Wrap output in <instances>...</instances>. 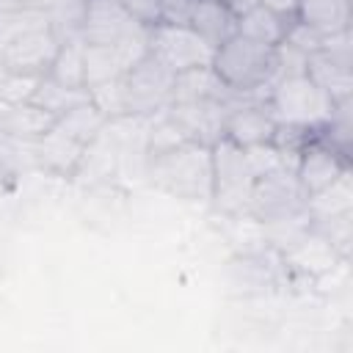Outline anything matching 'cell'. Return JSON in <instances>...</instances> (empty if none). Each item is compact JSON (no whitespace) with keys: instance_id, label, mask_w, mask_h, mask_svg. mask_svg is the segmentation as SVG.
<instances>
[{"instance_id":"1","label":"cell","mask_w":353,"mask_h":353,"mask_svg":"<svg viewBox=\"0 0 353 353\" xmlns=\"http://www.w3.org/2000/svg\"><path fill=\"white\" fill-rule=\"evenodd\" d=\"M146 176L157 190L179 199V201L210 204V199H212L210 143L185 141L174 149L146 157Z\"/></svg>"},{"instance_id":"2","label":"cell","mask_w":353,"mask_h":353,"mask_svg":"<svg viewBox=\"0 0 353 353\" xmlns=\"http://www.w3.org/2000/svg\"><path fill=\"white\" fill-rule=\"evenodd\" d=\"M210 66L234 94L265 99L276 80V50L234 33L212 50Z\"/></svg>"},{"instance_id":"3","label":"cell","mask_w":353,"mask_h":353,"mask_svg":"<svg viewBox=\"0 0 353 353\" xmlns=\"http://www.w3.org/2000/svg\"><path fill=\"white\" fill-rule=\"evenodd\" d=\"M210 154H212V199H210V204L226 218H248L254 174H251L245 149L221 135L210 143Z\"/></svg>"},{"instance_id":"4","label":"cell","mask_w":353,"mask_h":353,"mask_svg":"<svg viewBox=\"0 0 353 353\" xmlns=\"http://www.w3.org/2000/svg\"><path fill=\"white\" fill-rule=\"evenodd\" d=\"M265 105L279 124L323 127L336 102L309 74H290V77L273 80V85L268 88Z\"/></svg>"},{"instance_id":"5","label":"cell","mask_w":353,"mask_h":353,"mask_svg":"<svg viewBox=\"0 0 353 353\" xmlns=\"http://www.w3.org/2000/svg\"><path fill=\"white\" fill-rule=\"evenodd\" d=\"M119 80L124 97V119H149L171 102L174 72L157 63L149 52Z\"/></svg>"},{"instance_id":"6","label":"cell","mask_w":353,"mask_h":353,"mask_svg":"<svg viewBox=\"0 0 353 353\" xmlns=\"http://www.w3.org/2000/svg\"><path fill=\"white\" fill-rule=\"evenodd\" d=\"M146 52L174 74L212 63V47L190 25L160 22V25L149 28Z\"/></svg>"},{"instance_id":"7","label":"cell","mask_w":353,"mask_h":353,"mask_svg":"<svg viewBox=\"0 0 353 353\" xmlns=\"http://www.w3.org/2000/svg\"><path fill=\"white\" fill-rule=\"evenodd\" d=\"M306 210V193L290 168L270 171L265 176L254 179L251 201H248V218L256 223H270L295 212Z\"/></svg>"},{"instance_id":"8","label":"cell","mask_w":353,"mask_h":353,"mask_svg":"<svg viewBox=\"0 0 353 353\" xmlns=\"http://www.w3.org/2000/svg\"><path fill=\"white\" fill-rule=\"evenodd\" d=\"M146 36L113 41V44H85L83 47V72H85V88L119 80L124 72H130L143 55H146Z\"/></svg>"},{"instance_id":"9","label":"cell","mask_w":353,"mask_h":353,"mask_svg":"<svg viewBox=\"0 0 353 353\" xmlns=\"http://www.w3.org/2000/svg\"><path fill=\"white\" fill-rule=\"evenodd\" d=\"M58 44H61V33L52 25L28 30L0 47V69L25 72V74H47L58 52Z\"/></svg>"},{"instance_id":"10","label":"cell","mask_w":353,"mask_h":353,"mask_svg":"<svg viewBox=\"0 0 353 353\" xmlns=\"http://www.w3.org/2000/svg\"><path fill=\"white\" fill-rule=\"evenodd\" d=\"M77 33L85 44H113L143 36L149 33V28L138 25L119 0H85V11Z\"/></svg>"},{"instance_id":"11","label":"cell","mask_w":353,"mask_h":353,"mask_svg":"<svg viewBox=\"0 0 353 353\" xmlns=\"http://www.w3.org/2000/svg\"><path fill=\"white\" fill-rule=\"evenodd\" d=\"M25 149H28V160L39 171H44L50 176H58V179H72V176L80 174L88 146L74 141L72 135L61 132L58 127H52L39 141L25 143Z\"/></svg>"},{"instance_id":"12","label":"cell","mask_w":353,"mask_h":353,"mask_svg":"<svg viewBox=\"0 0 353 353\" xmlns=\"http://www.w3.org/2000/svg\"><path fill=\"white\" fill-rule=\"evenodd\" d=\"M276 119L268 110L265 99H243L237 102L226 119H223V138H229L232 143L248 149L256 143H270L273 132H276Z\"/></svg>"},{"instance_id":"13","label":"cell","mask_w":353,"mask_h":353,"mask_svg":"<svg viewBox=\"0 0 353 353\" xmlns=\"http://www.w3.org/2000/svg\"><path fill=\"white\" fill-rule=\"evenodd\" d=\"M347 168H353V160L345 157L342 152H336L334 146L323 143L320 135L317 141H312L301 157H298V165H295V176L303 188V193H317L323 190L325 185H331L336 176H342Z\"/></svg>"},{"instance_id":"14","label":"cell","mask_w":353,"mask_h":353,"mask_svg":"<svg viewBox=\"0 0 353 353\" xmlns=\"http://www.w3.org/2000/svg\"><path fill=\"white\" fill-rule=\"evenodd\" d=\"M281 256V265L290 268V270H298L309 279H320V276H328L336 265H342L345 259L328 245V240L323 234H317L314 229H309L292 248H287Z\"/></svg>"},{"instance_id":"15","label":"cell","mask_w":353,"mask_h":353,"mask_svg":"<svg viewBox=\"0 0 353 353\" xmlns=\"http://www.w3.org/2000/svg\"><path fill=\"white\" fill-rule=\"evenodd\" d=\"M204 99H218V102H237V99H251L240 97L232 88L223 85V80L212 72V66H196L188 72L174 74V88H171V102H204Z\"/></svg>"},{"instance_id":"16","label":"cell","mask_w":353,"mask_h":353,"mask_svg":"<svg viewBox=\"0 0 353 353\" xmlns=\"http://www.w3.org/2000/svg\"><path fill=\"white\" fill-rule=\"evenodd\" d=\"M58 116H52L50 110H44L36 102H19V105H0V132L30 143L39 141L41 135H47L55 127Z\"/></svg>"},{"instance_id":"17","label":"cell","mask_w":353,"mask_h":353,"mask_svg":"<svg viewBox=\"0 0 353 353\" xmlns=\"http://www.w3.org/2000/svg\"><path fill=\"white\" fill-rule=\"evenodd\" d=\"M188 25H190L212 50H215L218 44H223L229 36L237 33V17H234V11H232L226 3H221V0H196Z\"/></svg>"},{"instance_id":"18","label":"cell","mask_w":353,"mask_h":353,"mask_svg":"<svg viewBox=\"0 0 353 353\" xmlns=\"http://www.w3.org/2000/svg\"><path fill=\"white\" fill-rule=\"evenodd\" d=\"M292 17L303 25L320 30L323 36H331V33L350 28L353 0H298Z\"/></svg>"},{"instance_id":"19","label":"cell","mask_w":353,"mask_h":353,"mask_svg":"<svg viewBox=\"0 0 353 353\" xmlns=\"http://www.w3.org/2000/svg\"><path fill=\"white\" fill-rule=\"evenodd\" d=\"M306 74L334 99H350L353 97V63H342L325 52H314L306 61Z\"/></svg>"},{"instance_id":"20","label":"cell","mask_w":353,"mask_h":353,"mask_svg":"<svg viewBox=\"0 0 353 353\" xmlns=\"http://www.w3.org/2000/svg\"><path fill=\"white\" fill-rule=\"evenodd\" d=\"M306 212L312 221L353 212V168H347L342 176H336L323 190L309 193L306 196Z\"/></svg>"},{"instance_id":"21","label":"cell","mask_w":353,"mask_h":353,"mask_svg":"<svg viewBox=\"0 0 353 353\" xmlns=\"http://www.w3.org/2000/svg\"><path fill=\"white\" fill-rule=\"evenodd\" d=\"M292 17H281V14L270 11L268 6L256 3L254 8H248L245 14L237 17V33L245 36V39H251V41L276 47L284 39V30H287V22Z\"/></svg>"},{"instance_id":"22","label":"cell","mask_w":353,"mask_h":353,"mask_svg":"<svg viewBox=\"0 0 353 353\" xmlns=\"http://www.w3.org/2000/svg\"><path fill=\"white\" fill-rule=\"evenodd\" d=\"M83 47L85 41L80 39V33L63 36L58 44V52L47 69V77H52L61 85L69 88H85V72H83Z\"/></svg>"},{"instance_id":"23","label":"cell","mask_w":353,"mask_h":353,"mask_svg":"<svg viewBox=\"0 0 353 353\" xmlns=\"http://www.w3.org/2000/svg\"><path fill=\"white\" fill-rule=\"evenodd\" d=\"M108 124H110V121L105 119V113H102L91 99L83 102V105H77V108H72L69 113H63V116L55 121V127H58L61 132L72 135L74 141H80V143H85V146H91V143L105 132Z\"/></svg>"},{"instance_id":"24","label":"cell","mask_w":353,"mask_h":353,"mask_svg":"<svg viewBox=\"0 0 353 353\" xmlns=\"http://www.w3.org/2000/svg\"><path fill=\"white\" fill-rule=\"evenodd\" d=\"M88 99H91V91L88 88H69V85H61V83H55L52 77L44 74L30 102L41 105L44 110H50L52 116L61 119L63 113H69L72 108H77V105H83Z\"/></svg>"},{"instance_id":"25","label":"cell","mask_w":353,"mask_h":353,"mask_svg":"<svg viewBox=\"0 0 353 353\" xmlns=\"http://www.w3.org/2000/svg\"><path fill=\"white\" fill-rule=\"evenodd\" d=\"M234 287H243V292H262L273 284V268L268 265L265 254H243L232 262Z\"/></svg>"},{"instance_id":"26","label":"cell","mask_w":353,"mask_h":353,"mask_svg":"<svg viewBox=\"0 0 353 353\" xmlns=\"http://www.w3.org/2000/svg\"><path fill=\"white\" fill-rule=\"evenodd\" d=\"M312 229L317 234H323L328 240V245L347 259L350 256V245H353V212L345 215H334V218H323V221H312Z\"/></svg>"},{"instance_id":"27","label":"cell","mask_w":353,"mask_h":353,"mask_svg":"<svg viewBox=\"0 0 353 353\" xmlns=\"http://www.w3.org/2000/svg\"><path fill=\"white\" fill-rule=\"evenodd\" d=\"M44 74H25V72H3L0 69V105H19L30 102Z\"/></svg>"},{"instance_id":"28","label":"cell","mask_w":353,"mask_h":353,"mask_svg":"<svg viewBox=\"0 0 353 353\" xmlns=\"http://www.w3.org/2000/svg\"><path fill=\"white\" fill-rule=\"evenodd\" d=\"M22 154H25V143L0 132V190H8L19 179Z\"/></svg>"},{"instance_id":"29","label":"cell","mask_w":353,"mask_h":353,"mask_svg":"<svg viewBox=\"0 0 353 353\" xmlns=\"http://www.w3.org/2000/svg\"><path fill=\"white\" fill-rule=\"evenodd\" d=\"M281 41L292 44L295 50H301V52H306V55H314V52H320V50H323L325 36H323L320 30H314V28H309V25L298 22V19L292 17V19L287 22V30H284V39H281Z\"/></svg>"},{"instance_id":"30","label":"cell","mask_w":353,"mask_h":353,"mask_svg":"<svg viewBox=\"0 0 353 353\" xmlns=\"http://www.w3.org/2000/svg\"><path fill=\"white\" fill-rule=\"evenodd\" d=\"M245 157H248V165H251L254 179H256V176H265V174H270V171L287 168V165H284V157L279 154V149H276L273 143L248 146V149H245ZM290 171H292V168H290Z\"/></svg>"},{"instance_id":"31","label":"cell","mask_w":353,"mask_h":353,"mask_svg":"<svg viewBox=\"0 0 353 353\" xmlns=\"http://www.w3.org/2000/svg\"><path fill=\"white\" fill-rule=\"evenodd\" d=\"M124 11L143 28L160 25V0H119Z\"/></svg>"},{"instance_id":"32","label":"cell","mask_w":353,"mask_h":353,"mask_svg":"<svg viewBox=\"0 0 353 353\" xmlns=\"http://www.w3.org/2000/svg\"><path fill=\"white\" fill-rule=\"evenodd\" d=\"M196 0H160V22L168 25H188Z\"/></svg>"},{"instance_id":"33","label":"cell","mask_w":353,"mask_h":353,"mask_svg":"<svg viewBox=\"0 0 353 353\" xmlns=\"http://www.w3.org/2000/svg\"><path fill=\"white\" fill-rule=\"evenodd\" d=\"M259 3L268 6L270 11L281 14V17H292L295 14V6H298V0H259Z\"/></svg>"},{"instance_id":"34","label":"cell","mask_w":353,"mask_h":353,"mask_svg":"<svg viewBox=\"0 0 353 353\" xmlns=\"http://www.w3.org/2000/svg\"><path fill=\"white\" fill-rule=\"evenodd\" d=\"M221 3H226V6H229V3H232V0H221Z\"/></svg>"}]
</instances>
